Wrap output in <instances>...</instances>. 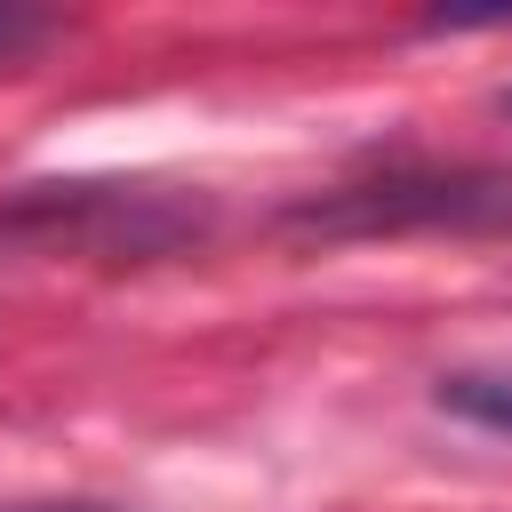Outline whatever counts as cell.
<instances>
[{
    "instance_id": "obj_2",
    "label": "cell",
    "mask_w": 512,
    "mask_h": 512,
    "mask_svg": "<svg viewBox=\"0 0 512 512\" xmlns=\"http://www.w3.org/2000/svg\"><path fill=\"white\" fill-rule=\"evenodd\" d=\"M512 184L504 176H384V184H344L320 200H296L288 224L352 240V232H408V224H504Z\"/></svg>"
},
{
    "instance_id": "obj_1",
    "label": "cell",
    "mask_w": 512,
    "mask_h": 512,
    "mask_svg": "<svg viewBox=\"0 0 512 512\" xmlns=\"http://www.w3.org/2000/svg\"><path fill=\"white\" fill-rule=\"evenodd\" d=\"M192 232V208L136 184H32L0 208V248H128L152 256Z\"/></svg>"
},
{
    "instance_id": "obj_3",
    "label": "cell",
    "mask_w": 512,
    "mask_h": 512,
    "mask_svg": "<svg viewBox=\"0 0 512 512\" xmlns=\"http://www.w3.org/2000/svg\"><path fill=\"white\" fill-rule=\"evenodd\" d=\"M440 408L488 432H512V368H456L440 376Z\"/></svg>"
},
{
    "instance_id": "obj_5",
    "label": "cell",
    "mask_w": 512,
    "mask_h": 512,
    "mask_svg": "<svg viewBox=\"0 0 512 512\" xmlns=\"http://www.w3.org/2000/svg\"><path fill=\"white\" fill-rule=\"evenodd\" d=\"M504 112H512V88H504Z\"/></svg>"
},
{
    "instance_id": "obj_4",
    "label": "cell",
    "mask_w": 512,
    "mask_h": 512,
    "mask_svg": "<svg viewBox=\"0 0 512 512\" xmlns=\"http://www.w3.org/2000/svg\"><path fill=\"white\" fill-rule=\"evenodd\" d=\"M48 40V16H24V8H0V64H16L24 48Z\"/></svg>"
}]
</instances>
